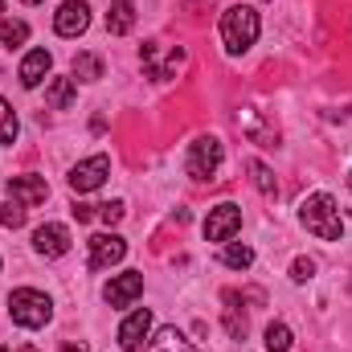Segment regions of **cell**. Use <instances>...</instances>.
<instances>
[{"label": "cell", "mask_w": 352, "mask_h": 352, "mask_svg": "<svg viewBox=\"0 0 352 352\" xmlns=\"http://www.w3.org/2000/svg\"><path fill=\"white\" fill-rule=\"evenodd\" d=\"M299 221H303L307 234H316V238H324V242H340V238H344L340 209H336V201H332L328 192H311V197H303V205H299Z\"/></svg>", "instance_id": "cell-1"}, {"label": "cell", "mask_w": 352, "mask_h": 352, "mask_svg": "<svg viewBox=\"0 0 352 352\" xmlns=\"http://www.w3.org/2000/svg\"><path fill=\"white\" fill-rule=\"evenodd\" d=\"M258 29H263V21L250 4H230L226 16H221V41H226L230 54H246L258 41Z\"/></svg>", "instance_id": "cell-2"}, {"label": "cell", "mask_w": 352, "mask_h": 352, "mask_svg": "<svg viewBox=\"0 0 352 352\" xmlns=\"http://www.w3.org/2000/svg\"><path fill=\"white\" fill-rule=\"evenodd\" d=\"M8 316H12V324H21V328H45L50 316H54V303H50L45 291L21 287V291L8 295Z\"/></svg>", "instance_id": "cell-3"}, {"label": "cell", "mask_w": 352, "mask_h": 352, "mask_svg": "<svg viewBox=\"0 0 352 352\" xmlns=\"http://www.w3.org/2000/svg\"><path fill=\"white\" fill-rule=\"evenodd\" d=\"M221 160H226L221 140H217V135H201V140H192L184 164H188V176H192V180H213L217 168H221Z\"/></svg>", "instance_id": "cell-4"}, {"label": "cell", "mask_w": 352, "mask_h": 352, "mask_svg": "<svg viewBox=\"0 0 352 352\" xmlns=\"http://www.w3.org/2000/svg\"><path fill=\"white\" fill-rule=\"evenodd\" d=\"M238 230H242V209H238L234 201L209 209V217H205V238H209V242H230Z\"/></svg>", "instance_id": "cell-5"}, {"label": "cell", "mask_w": 352, "mask_h": 352, "mask_svg": "<svg viewBox=\"0 0 352 352\" xmlns=\"http://www.w3.org/2000/svg\"><path fill=\"white\" fill-rule=\"evenodd\" d=\"M107 176H111V160L107 156H90V160L70 168V188L74 192H94V188L107 184Z\"/></svg>", "instance_id": "cell-6"}, {"label": "cell", "mask_w": 352, "mask_h": 352, "mask_svg": "<svg viewBox=\"0 0 352 352\" xmlns=\"http://www.w3.org/2000/svg\"><path fill=\"white\" fill-rule=\"evenodd\" d=\"M33 250L45 254V258H62V254H70V230L58 226V221L37 226V230H33Z\"/></svg>", "instance_id": "cell-7"}, {"label": "cell", "mask_w": 352, "mask_h": 352, "mask_svg": "<svg viewBox=\"0 0 352 352\" xmlns=\"http://www.w3.org/2000/svg\"><path fill=\"white\" fill-rule=\"evenodd\" d=\"M123 258H127V242L119 234H94L90 238V270H107Z\"/></svg>", "instance_id": "cell-8"}, {"label": "cell", "mask_w": 352, "mask_h": 352, "mask_svg": "<svg viewBox=\"0 0 352 352\" xmlns=\"http://www.w3.org/2000/svg\"><path fill=\"white\" fill-rule=\"evenodd\" d=\"M140 295H144V274H140V270L115 274V278L107 283V291H102V299H107L111 307H127V303H135Z\"/></svg>", "instance_id": "cell-9"}, {"label": "cell", "mask_w": 352, "mask_h": 352, "mask_svg": "<svg viewBox=\"0 0 352 352\" xmlns=\"http://www.w3.org/2000/svg\"><path fill=\"white\" fill-rule=\"evenodd\" d=\"M54 29H58V37H78V33H87L90 29L87 0H66V4L58 8V16H54Z\"/></svg>", "instance_id": "cell-10"}, {"label": "cell", "mask_w": 352, "mask_h": 352, "mask_svg": "<svg viewBox=\"0 0 352 352\" xmlns=\"http://www.w3.org/2000/svg\"><path fill=\"white\" fill-rule=\"evenodd\" d=\"M8 197L29 209V205H41L50 197V184H45V176H12L8 180Z\"/></svg>", "instance_id": "cell-11"}, {"label": "cell", "mask_w": 352, "mask_h": 352, "mask_svg": "<svg viewBox=\"0 0 352 352\" xmlns=\"http://www.w3.org/2000/svg\"><path fill=\"white\" fill-rule=\"evenodd\" d=\"M148 328H152V311H148V307L131 311V316L123 320V328H119V349H123V352H135L140 344H144Z\"/></svg>", "instance_id": "cell-12"}, {"label": "cell", "mask_w": 352, "mask_h": 352, "mask_svg": "<svg viewBox=\"0 0 352 352\" xmlns=\"http://www.w3.org/2000/svg\"><path fill=\"white\" fill-rule=\"evenodd\" d=\"M50 66H54V58H50V50H29L25 54V62H21V87L33 90L45 82V74H50Z\"/></svg>", "instance_id": "cell-13"}, {"label": "cell", "mask_w": 352, "mask_h": 352, "mask_svg": "<svg viewBox=\"0 0 352 352\" xmlns=\"http://www.w3.org/2000/svg\"><path fill=\"white\" fill-rule=\"evenodd\" d=\"M131 29H135V4H131V0H115L111 12H107V33L123 37V33H131Z\"/></svg>", "instance_id": "cell-14"}, {"label": "cell", "mask_w": 352, "mask_h": 352, "mask_svg": "<svg viewBox=\"0 0 352 352\" xmlns=\"http://www.w3.org/2000/svg\"><path fill=\"white\" fill-rule=\"evenodd\" d=\"M74 98H78V82H74V78H54V82H50V90H45V102H50L54 111L74 107Z\"/></svg>", "instance_id": "cell-15"}, {"label": "cell", "mask_w": 352, "mask_h": 352, "mask_svg": "<svg viewBox=\"0 0 352 352\" xmlns=\"http://www.w3.org/2000/svg\"><path fill=\"white\" fill-rule=\"evenodd\" d=\"M148 352H197V349L184 340V332H176V328H160V332L152 336Z\"/></svg>", "instance_id": "cell-16"}, {"label": "cell", "mask_w": 352, "mask_h": 352, "mask_svg": "<svg viewBox=\"0 0 352 352\" xmlns=\"http://www.w3.org/2000/svg\"><path fill=\"white\" fill-rule=\"evenodd\" d=\"M226 303H230V307H226V332H230L234 340H246V328H250V324H246V316L238 311V295L230 291V295H226Z\"/></svg>", "instance_id": "cell-17"}, {"label": "cell", "mask_w": 352, "mask_h": 352, "mask_svg": "<svg viewBox=\"0 0 352 352\" xmlns=\"http://www.w3.org/2000/svg\"><path fill=\"white\" fill-rule=\"evenodd\" d=\"M16 135H21V123H16V111L8 107V98H0V144H16Z\"/></svg>", "instance_id": "cell-18"}, {"label": "cell", "mask_w": 352, "mask_h": 352, "mask_svg": "<svg viewBox=\"0 0 352 352\" xmlns=\"http://www.w3.org/2000/svg\"><path fill=\"white\" fill-rule=\"evenodd\" d=\"M102 78V62L94 54H78L74 58V82H98Z\"/></svg>", "instance_id": "cell-19"}, {"label": "cell", "mask_w": 352, "mask_h": 352, "mask_svg": "<svg viewBox=\"0 0 352 352\" xmlns=\"http://www.w3.org/2000/svg\"><path fill=\"white\" fill-rule=\"evenodd\" d=\"M29 41V25L25 21H0V45L12 50V45H25Z\"/></svg>", "instance_id": "cell-20"}, {"label": "cell", "mask_w": 352, "mask_h": 352, "mask_svg": "<svg viewBox=\"0 0 352 352\" xmlns=\"http://www.w3.org/2000/svg\"><path fill=\"white\" fill-rule=\"evenodd\" d=\"M291 328L287 324H270L266 328V352H291Z\"/></svg>", "instance_id": "cell-21"}, {"label": "cell", "mask_w": 352, "mask_h": 352, "mask_svg": "<svg viewBox=\"0 0 352 352\" xmlns=\"http://www.w3.org/2000/svg\"><path fill=\"white\" fill-rule=\"evenodd\" d=\"M246 168H250V176H254V184H258L263 197H278V184H274V176H270V168H266L263 160H250Z\"/></svg>", "instance_id": "cell-22"}, {"label": "cell", "mask_w": 352, "mask_h": 352, "mask_svg": "<svg viewBox=\"0 0 352 352\" xmlns=\"http://www.w3.org/2000/svg\"><path fill=\"white\" fill-rule=\"evenodd\" d=\"M221 263H226V266H234V270H246V266L254 263V250H250V246H238V242H234V246H226Z\"/></svg>", "instance_id": "cell-23"}, {"label": "cell", "mask_w": 352, "mask_h": 352, "mask_svg": "<svg viewBox=\"0 0 352 352\" xmlns=\"http://www.w3.org/2000/svg\"><path fill=\"white\" fill-rule=\"evenodd\" d=\"M0 226L4 230H21L25 226V205L21 201H4L0 205Z\"/></svg>", "instance_id": "cell-24"}, {"label": "cell", "mask_w": 352, "mask_h": 352, "mask_svg": "<svg viewBox=\"0 0 352 352\" xmlns=\"http://www.w3.org/2000/svg\"><path fill=\"white\" fill-rule=\"evenodd\" d=\"M98 217H102L107 226H119V221H123V201H107V205H98Z\"/></svg>", "instance_id": "cell-25"}, {"label": "cell", "mask_w": 352, "mask_h": 352, "mask_svg": "<svg viewBox=\"0 0 352 352\" xmlns=\"http://www.w3.org/2000/svg\"><path fill=\"white\" fill-rule=\"evenodd\" d=\"M311 274H316V263H311V258H295V263H291V278H295V283H307Z\"/></svg>", "instance_id": "cell-26"}, {"label": "cell", "mask_w": 352, "mask_h": 352, "mask_svg": "<svg viewBox=\"0 0 352 352\" xmlns=\"http://www.w3.org/2000/svg\"><path fill=\"white\" fill-rule=\"evenodd\" d=\"M62 352H87V349H82V344H66Z\"/></svg>", "instance_id": "cell-27"}, {"label": "cell", "mask_w": 352, "mask_h": 352, "mask_svg": "<svg viewBox=\"0 0 352 352\" xmlns=\"http://www.w3.org/2000/svg\"><path fill=\"white\" fill-rule=\"evenodd\" d=\"M25 4H41V0H25Z\"/></svg>", "instance_id": "cell-28"}, {"label": "cell", "mask_w": 352, "mask_h": 352, "mask_svg": "<svg viewBox=\"0 0 352 352\" xmlns=\"http://www.w3.org/2000/svg\"><path fill=\"white\" fill-rule=\"evenodd\" d=\"M0 12H4V0H0Z\"/></svg>", "instance_id": "cell-29"}, {"label": "cell", "mask_w": 352, "mask_h": 352, "mask_svg": "<svg viewBox=\"0 0 352 352\" xmlns=\"http://www.w3.org/2000/svg\"><path fill=\"white\" fill-rule=\"evenodd\" d=\"M0 352H8V349H4V344H0Z\"/></svg>", "instance_id": "cell-30"}, {"label": "cell", "mask_w": 352, "mask_h": 352, "mask_svg": "<svg viewBox=\"0 0 352 352\" xmlns=\"http://www.w3.org/2000/svg\"><path fill=\"white\" fill-rule=\"evenodd\" d=\"M349 188H352V176H349Z\"/></svg>", "instance_id": "cell-31"}]
</instances>
